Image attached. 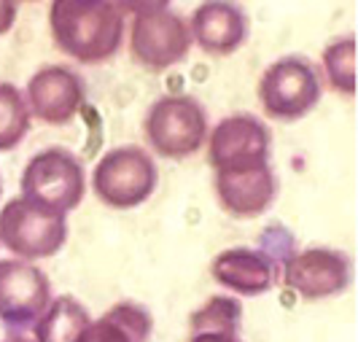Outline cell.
I'll return each mask as SVG.
<instances>
[{"mask_svg": "<svg viewBox=\"0 0 358 342\" xmlns=\"http://www.w3.org/2000/svg\"><path fill=\"white\" fill-rule=\"evenodd\" d=\"M54 43L76 62H106L119 52L124 36V17L116 3L57 0L49 8Z\"/></svg>", "mask_w": 358, "mask_h": 342, "instance_id": "1", "label": "cell"}, {"mask_svg": "<svg viewBox=\"0 0 358 342\" xmlns=\"http://www.w3.org/2000/svg\"><path fill=\"white\" fill-rule=\"evenodd\" d=\"M127 8H135L129 49L138 65L162 73L183 62V57L192 49V33L167 3H143Z\"/></svg>", "mask_w": 358, "mask_h": 342, "instance_id": "2", "label": "cell"}, {"mask_svg": "<svg viewBox=\"0 0 358 342\" xmlns=\"http://www.w3.org/2000/svg\"><path fill=\"white\" fill-rule=\"evenodd\" d=\"M84 164L68 148H43L22 173V197L62 216L84 199Z\"/></svg>", "mask_w": 358, "mask_h": 342, "instance_id": "3", "label": "cell"}, {"mask_svg": "<svg viewBox=\"0 0 358 342\" xmlns=\"http://www.w3.org/2000/svg\"><path fill=\"white\" fill-rule=\"evenodd\" d=\"M145 135L154 151L167 159L197 154L208 138V113L192 94H167L145 116Z\"/></svg>", "mask_w": 358, "mask_h": 342, "instance_id": "4", "label": "cell"}, {"mask_svg": "<svg viewBox=\"0 0 358 342\" xmlns=\"http://www.w3.org/2000/svg\"><path fill=\"white\" fill-rule=\"evenodd\" d=\"M68 240V221L62 213L46 211L24 197L11 199L0 211V243L22 262L49 259Z\"/></svg>", "mask_w": 358, "mask_h": 342, "instance_id": "5", "label": "cell"}, {"mask_svg": "<svg viewBox=\"0 0 358 342\" xmlns=\"http://www.w3.org/2000/svg\"><path fill=\"white\" fill-rule=\"evenodd\" d=\"M157 180H159L157 164L143 148L122 145V148H110L97 162L92 186H94V194L106 205L129 211L154 194Z\"/></svg>", "mask_w": 358, "mask_h": 342, "instance_id": "6", "label": "cell"}, {"mask_svg": "<svg viewBox=\"0 0 358 342\" xmlns=\"http://www.w3.org/2000/svg\"><path fill=\"white\" fill-rule=\"evenodd\" d=\"M321 76L305 57H280L262 73L259 100L272 119H302L321 100Z\"/></svg>", "mask_w": 358, "mask_h": 342, "instance_id": "7", "label": "cell"}, {"mask_svg": "<svg viewBox=\"0 0 358 342\" xmlns=\"http://www.w3.org/2000/svg\"><path fill=\"white\" fill-rule=\"evenodd\" d=\"M52 305L46 272L33 262H0V321L8 329H30Z\"/></svg>", "mask_w": 358, "mask_h": 342, "instance_id": "8", "label": "cell"}, {"mask_svg": "<svg viewBox=\"0 0 358 342\" xmlns=\"http://www.w3.org/2000/svg\"><path fill=\"white\" fill-rule=\"evenodd\" d=\"M269 129L251 113H234L215 124L208 159L215 173H232L269 164Z\"/></svg>", "mask_w": 358, "mask_h": 342, "instance_id": "9", "label": "cell"}, {"mask_svg": "<svg viewBox=\"0 0 358 342\" xmlns=\"http://www.w3.org/2000/svg\"><path fill=\"white\" fill-rule=\"evenodd\" d=\"M350 259L331 248L294 251L283 262L280 275L294 294L302 299H326L350 286Z\"/></svg>", "mask_w": 358, "mask_h": 342, "instance_id": "10", "label": "cell"}, {"mask_svg": "<svg viewBox=\"0 0 358 342\" xmlns=\"http://www.w3.org/2000/svg\"><path fill=\"white\" fill-rule=\"evenodd\" d=\"M27 111L46 124H68L87 103L81 76L65 65H49L27 81Z\"/></svg>", "mask_w": 358, "mask_h": 342, "instance_id": "11", "label": "cell"}, {"mask_svg": "<svg viewBox=\"0 0 358 342\" xmlns=\"http://www.w3.org/2000/svg\"><path fill=\"white\" fill-rule=\"evenodd\" d=\"M215 283L243 297H259L275 286L280 264L262 248H227L210 264Z\"/></svg>", "mask_w": 358, "mask_h": 342, "instance_id": "12", "label": "cell"}, {"mask_svg": "<svg viewBox=\"0 0 358 342\" xmlns=\"http://www.w3.org/2000/svg\"><path fill=\"white\" fill-rule=\"evenodd\" d=\"M275 173L269 164L215 173V194L221 208L234 218L262 216L275 199Z\"/></svg>", "mask_w": 358, "mask_h": 342, "instance_id": "13", "label": "cell"}, {"mask_svg": "<svg viewBox=\"0 0 358 342\" xmlns=\"http://www.w3.org/2000/svg\"><path fill=\"white\" fill-rule=\"evenodd\" d=\"M189 33L208 55H232L248 38V17L237 3H202Z\"/></svg>", "mask_w": 358, "mask_h": 342, "instance_id": "14", "label": "cell"}, {"mask_svg": "<svg viewBox=\"0 0 358 342\" xmlns=\"http://www.w3.org/2000/svg\"><path fill=\"white\" fill-rule=\"evenodd\" d=\"M154 318L143 305L119 302L81 329L73 342H148Z\"/></svg>", "mask_w": 358, "mask_h": 342, "instance_id": "15", "label": "cell"}, {"mask_svg": "<svg viewBox=\"0 0 358 342\" xmlns=\"http://www.w3.org/2000/svg\"><path fill=\"white\" fill-rule=\"evenodd\" d=\"M90 321L87 307L73 297H59L36 321V342H73Z\"/></svg>", "mask_w": 358, "mask_h": 342, "instance_id": "16", "label": "cell"}, {"mask_svg": "<svg viewBox=\"0 0 358 342\" xmlns=\"http://www.w3.org/2000/svg\"><path fill=\"white\" fill-rule=\"evenodd\" d=\"M30 129V111L14 84L0 81V151L17 148Z\"/></svg>", "mask_w": 358, "mask_h": 342, "instance_id": "17", "label": "cell"}, {"mask_svg": "<svg viewBox=\"0 0 358 342\" xmlns=\"http://www.w3.org/2000/svg\"><path fill=\"white\" fill-rule=\"evenodd\" d=\"M323 71L331 87L342 94H356L358 90V46L356 38H340L323 52Z\"/></svg>", "mask_w": 358, "mask_h": 342, "instance_id": "18", "label": "cell"}, {"mask_svg": "<svg viewBox=\"0 0 358 342\" xmlns=\"http://www.w3.org/2000/svg\"><path fill=\"white\" fill-rule=\"evenodd\" d=\"M189 342H243L240 326H192Z\"/></svg>", "mask_w": 358, "mask_h": 342, "instance_id": "19", "label": "cell"}, {"mask_svg": "<svg viewBox=\"0 0 358 342\" xmlns=\"http://www.w3.org/2000/svg\"><path fill=\"white\" fill-rule=\"evenodd\" d=\"M17 19V3H8V0H0V36H6L11 30Z\"/></svg>", "mask_w": 358, "mask_h": 342, "instance_id": "20", "label": "cell"}, {"mask_svg": "<svg viewBox=\"0 0 358 342\" xmlns=\"http://www.w3.org/2000/svg\"><path fill=\"white\" fill-rule=\"evenodd\" d=\"M0 342H36V340H27V337H6V340Z\"/></svg>", "mask_w": 358, "mask_h": 342, "instance_id": "21", "label": "cell"}, {"mask_svg": "<svg viewBox=\"0 0 358 342\" xmlns=\"http://www.w3.org/2000/svg\"><path fill=\"white\" fill-rule=\"evenodd\" d=\"M0 192H3V180H0Z\"/></svg>", "mask_w": 358, "mask_h": 342, "instance_id": "22", "label": "cell"}]
</instances>
